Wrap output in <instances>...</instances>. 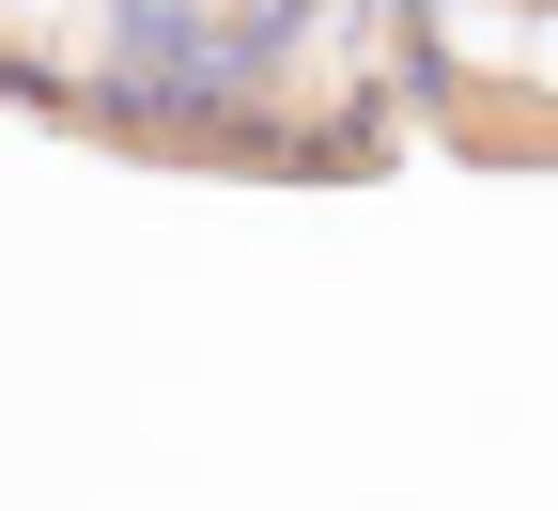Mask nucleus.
Returning a JSON list of instances; mask_svg holds the SVG:
<instances>
[{
    "label": "nucleus",
    "instance_id": "nucleus-1",
    "mask_svg": "<svg viewBox=\"0 0 558 511\" xmlns=\"http://www.w3.org/2000/svg\"><path fill=\"white\" fill-rule=\"evenodd\" d=\"M527 62H543V78H558V16H527Z\"/></svg>",
    "mask_w": 558,
    "mask_h": 511
}]
</instances>
